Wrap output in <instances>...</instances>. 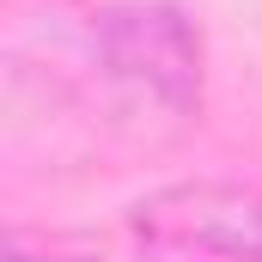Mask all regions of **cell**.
<instances>
[{
    "label": "cell",
    "mask_w": 262,
    "mask_h": 262,
    "mask_svg": "<svg viewBox=\"0 0 262 262\" xmlns=\"http://www.w3.org/2000/svg\"><path fill=\"white\" fill-rule=\"evenodd\" d=\"M128 232L152 262H262V183H165L134 201Z\"/></svg>",
    "instance_id": "cell-1"
},
{
    "label": "cell",
    "mask_w": 262,
    "mask_h": 262,
    "mask_svg": "<svg viewBox=\"0 0 262 262\" xmlns=\"http://www.w3.org/2000/svg\"><path fill=\"white\" fill-rule=\"evenodd\" d=\"M92 67L104 85L128 92L165 116H195L201 104V31L177 6H110L92 25Z\"/></svg>",
    "instance_id": "cell-2"
},
{
    "label": "cell",
    "mask_w": 262,
    "mask_h": 262,
    "mask_svg": "<svg viewBox=\"0 0 262 262\" xmlns=\"http://www.w3.org/2000/svg\"><path fill=\"white\" fill-rule=\"evenodd\" d=\"M6 262H61V256H25V250H12Z\"/></svg>",
    "instance_id": "cell-3"
}]
</instances>
